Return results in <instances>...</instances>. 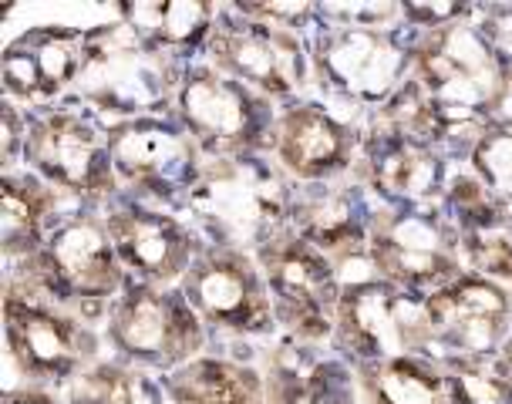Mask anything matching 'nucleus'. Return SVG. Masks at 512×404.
I'll list each match as a JSON object with an SVG mask.
<instances>
[{"label": "nucleus", "mask_w": 512, "mask_h": 404, "mask_svg": "<svg viewBox=\"0 0 512 404\" xmlns=\"http://www.w3.org/2000/svg\"><path fill=\"white\" fill-rule=\"evenodd\" d=\"M112 334L128 354L149 361H176L199 344V324L189 303L155 290H135L115 310Z\"/></svg>", "instance_id": "1"}, {"label": "nucleus", "mask_w": 512, "mask_h": 404, "mask_svg": "<svg viewBox=\"0 0 512 404\" xmlns=\"http://www.w3.org/2000/svg\"><path fill=\"white\" fill-rule=\"evenodd\" d=\"M189 303L203 310L206 320L233 330H263L270 320V303L260 283L233 253H216L192 270Z\"/></svg>", "instance_id": "2"}, {"label": "nucleus", "mask_w": 512, "mask_h": 404, "mask_svg": "<svg viewBox=\"0 0 512 404\" xmlns=\"http://www.w3.org/2000/svg\"><path fill=\"white\" fill-rule=\"evenodd\" d=\"M85 81L91 98L115 108L149 105L169 85L159 58L142 51L125 34H108L98 44H91L85 58Z\"/></svg>", "instance_id": "3"}, {"label": "nucleus", "mask_w": 512, "mask_h": 404, "mask_svg": "<svg viewBox=\"0 0 512 404\" xmlns=\"http://www.w3.org/2000/svg\"><path fill=\"white\" fill-rule=\"evenodd\" d=\"M270 280L280 297L283 314L294 320L304 334H324L327 330V307L334 300L331 270L314 250L304 243L273 246L267 253Z\"/></svg>", "instance_id": "4"}, {"label": "nucleus", "mask_w": 512, "mask_h": 404, "mask_svg": "<svg viewBox=\"0 0 512 404\" xmlns=\"http://www.w3.org/2000/svg\"><path fill=\"white\" fill-rule=\"evenodd\" d=\"M216 58L240 78H250L253 85L270 91L294 88L300 78V48L287 34L263 24L236 27L216 38Z\"/></svg>", "instance_id": "5"}, {"label": "nucleus", "mask_w": 512, "mask_h": 404, "mask_svg": "<svg viewBox=\"0 0 512 404\" xmlns=\"http://www.w3.org/2000/svg\"><path fill=\"white\" fill-rule=\"evenodd\" d=\"M31 155L64 186L95 189L105 179V155L95 132L75 115H54L31 135Z\"/></svg>", "instance_id": "6"}, {"label": "nucleus", "mask_w": 512, "mask_h": 404, "mask_svg": "<svg viewBox=\"0 0 512 404\" xmlns=\"http://www.w3.org/2000/svg\"><path fill=\"white\" fill-rule=\"evenodd\" d=\"M7 337L14 357L27 371L64 374L78 361V330L21 297H11L7 303Z\"/></svg>", "instance_id": "7"}, {"label": "nucleus", "mask_w": 512, "mask_h": 404, "mask_svg": "<svg viewBox=\"0 0 512 404\" xmlns=\"http://www.w3.org/2000/svg\"><path fill=\"white\" fill-rule=\"evenodd\" d=\"M182 105H186L189 125L209 145H240L256 125V108L246 91L213 75L192 78Z\"/></svg>", "instance_id": "8"}, {"label": "nucleus", "mask_w": 512, "mask_h": 404, "mask_svg": "<svg viewBox=\"0 0 512 404\" xmlns=\"http://www.w3.org/2000/svg\"><path fill=\"white\" fill-rule=\"evenodd\" d=\"M51 263L61 283L85 297H105L118 287V266L105 233L88 219L68 223L51 240Z\"/></svg>", "instance_id": "9"}, {"label": "nucleus", "mask_w": 512, "mask_h": 404, "mask_svg": "<svg viewBox=\"0 0 512 404\" xmlns=\"http://www.w3.org/2000/svg\"><path fill=\"white\" fill-rule=\"evenodd\" d=\"M506 317V300L482 280H462L428 300V324L462 337L465 344H489Z\"/></svg>", "instance_id": "10"}, {"label": "nucleus", "mask_w": 512, "mask_h": 404, "mask_svg": "<svg viewBox=\"0 0 512 404\" xmlns=\"http://www.w3.org/2000/svg\"><path fill=\"white\" fill-rule=\"evenodd\" d=\"M112 240L118 246V253L135 270L149 273V277H172L189 260V243L182 236V229L162 216H139V213L115 216Z\"/></svg>", "instance_id": "11"}, {"label": "nucleus", "mask_w": 512, "mask_h": 404, "mask_svg": "<svg viewBox=\"0 0 512 404\" xmlns=\"http://www.w3.org/2000/svg\"><path fill=\"white\" fill-rule=\"evenodd\" d=\"M78 68V44L64 34H38L14 48L4 61L7 85L21 95H51Z\"/></svg>", "instance_id": "12"}, {"label": "nucleus", "mask_w": 512, "mask_h": 404, "mask_svg": "<svg viewBox=\"0 0 512 404\" xmlns=\"http://www.w3.org/2000/svg\"><path fill=\"white\" fill-rule=\"evenodd\" d=\"M280 155L283 162L294 165L304 176H320V172L344 165L347 135L327 115L314 112V108H300L283 122Z\"/></svg>", "instance_id": "13"}, {"label": "nucleus", "mask_w": 512, "mask_h": 404, "mask_svg": "<svg viewBox=\"0 0 512 404\" xmlns=\"http://www.w3.org/2000/svg\"><path fill=\"white\" fill-rule=\"evenodd\" d=\"M112 152L118 165L132 179L159 182V186H172L186 172V145H182L172 132L142 125V128H122L112 142Z\"/></svg>", "instance_id": "14"}, {"label": "nucleus", "mask_w": 512, "mask_h": 404, "mask_svg": "<svg viewBox=\"0 0 512 404\" xmlns=\"http://www.w3.org/2000/svg\"><path fill=\"white\" fill-rule=\"evenodd\" d=\"M341 317L347 341L361 354H381L391 344L405 337V327L398 320V297L381 287H358L341 303Z\"/></svg>", "instance_id": "15"}, {"label": "nucleus", "mask_w": 512, "mask_h": 404, "mask_svg": "<svg viewBox=\"0 0 512 404\" xmlns=\"http://www.w3.org/2000/svg\"><path fill=\"white\" fill-rule=\"evenodd\" d=\"M179 404H260V381L236 364L199 361L176 378Z\"/></svg>", "instance_id": "16"}, {"label": "nucleus", "mask_w": 512, "mask_h": 404, "mask_svg": "<svg viewBox=\"0 0 512 404\" xmlns=\"http://www.w3.org/2000/svg\"><path fill=\"white\" fill-rule=\"evenodd\" d=\"M435 240H425V233L418 226L395 236H378L374 243V253H378V263L391 277L408 280V283H428L438 277H448L452 273V260L438 250V246H428Z\"/></svg>", "instance_id": "17"}, {"label": "nucleus", "mask_w": 512, "mask_h": 404, "mask_svg": "<svg viewBox=\"0 0 512 404\" xmlns=\"http://www.w3.org/2000/svg\"><path fill=\"white\" fill-rule=\"evenodd\" d=\"M378 182L388 192H401V196H422L435 186L438 165L415 139H398L378 155Z\"/></svg>", "instance_id": "18"}, {"label": "nucleus", "mask_w": 512, "mask_h": 404, "mask_svg": "<svg viewBox=\"0 0 512 404\" xmlns=\"http://www.w3.org/2000/svg\"><path fill=\"white\" fill-rule=\"evenodd\" d=\"M384 404H442V384L432 371L411 361H388L368 374Z\"/></svg>", "instance_id": "19"}, {"label": "nucleus", "mask_w": 512, "mask_h": 404, "mask_svg": "<svg viewBox=\"0 0 512 404\" xmlns=\"http://www.w3.org/2000/svg\"><path fill=\"white\" fill-rule=\"evenodd\" d=\"M44 209H48V196H44L41 186L27 179L4 182V240L11 250L27 246L38 236Z\"/></svg>", "instance_id": "20"}, {"label": "nucleus", "mask_w": 512, "mask_h": 404, "mask_svg": "<svg viewBox=\"0 0 512 404\" xmlns=\"http://www.w3.org/2000/svg\"><path fill=\"white\" fill-rule=\"evenodd\" d=\"M132 21L152 31L155 38L182 44L203 34V27L209 21V7L206 4H139L132 7Z\"/></svg>", "instance_id": "21"}, {"label": "nucleus", "mask_w": 512, "mask_h": 404, "mask_svg": "<svg viewBox=\"0 0 512 404\" xmlns=\"http://www.w3.org/2000/svg\"><path fill=\"white\" fill-rule=\"evenodd\" d=\"M78 398L81 404H159L149 381H142L139 374L115 371V367L88 374Z\"/></svg>", "instance_id": "22"}, {"label": "nucleus", "mask_w": 512, "mask_h": 404, "mask_svg": "<svg viewBox=\"0 0 512 404\" xmlns=\"http://www.w3.org/2000/svg\"><path fill=\"white\" fill-rule=\"evenodd\" d=\"M307 233H310V240H317L320 246H327V250H351V246H358L361 240V229L354 223L351 206H347L344 199H331L320 209H314L307 223Z\"/></svg>", "instance_id": "23"}, {"label": "nucleus", "mask_w": 512, "mask_h": 404, "mask_svg": "<svg viewBox=\"0 0 512 404\" xmlns=\"http://www.w3.org/2000/svg\"><path fill=\"white\" fill-rule=\"evenodd\" d=\"M455 398L459 404H512V384L492 374L479 371V367H462L452 378Z\"/></svg>", "instance_id": "24"}, {"label": "nucleus", "mask_w": 512, "mask_h": 404, "mask_svg": "<svg viewBox=\"0 0 512 404\" xmlns=\"http://www.w3.org/2000/svg\"><path fill=\"white\" fill-rule=\"evenodd\" d=\"M472 256L479 263V270L492 273V277H506L512 280V240L502 233H482L475 236Z\"/></svg>", "instance_id": "25"}, {"label": "nucleus", "mask_w": 512, "mask_h": 404, "mask_svg": "<svg viewBox=\"0 0 512 404\" xmlns=\"http://www.w3.org/2000/svg\"><path fill=\"white\" fill-rule=\"evenodd\" d=\"M283 404H344L341 394L334 391V384L327 381L324 371H314L304 381H290L287 394H283Z\"/></svg>", "instance_id": "26"}, {"label": "nucleus", "mask_w": 512, "mask_h": 404, "mask_svg": "<svg viewBox=\"0 0 512 404\" xmlns=\"http://www.w3.org/2000/svg\"><path fill=\"white\" fill-rule=\"evenodd\" d=\"M482 169L499 189L512 192V135H496L482 145Z\"/></svg>", "instance_id": "27"}, {"label": "nucleus", "mask_w": 512, "mask_h": 404, "mask_svg": "<svg viewBox=\"0 0 512 404\" xmlns=\"http://www.w3.org/2000/svg\"><path fill=\"white\" fill-rule=\"evenodd\" d=\"M7 404H51L48 398H41V394H14Z\"/></svg>", "instance_id": "28"}, {"label": "nucleus", "mask_w": 512, "mask_h": 404, "mask_svg": "<svg viewBox=\"0 0 512 404\" xmlns=\"http://www.w3.org/2000/svg\"><path fill=\"white\" fill-rule=\"evenodd\" d=\"M509 361H512V344H509Z\"/></svg>", "instance_id": "29"}]
</instances>
